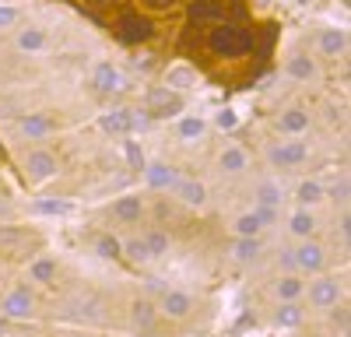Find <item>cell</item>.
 <instances>
[{"label":"cell","instance_id":"7402d4cb","mask_svg":"<svg viewBox=\"0 0 351 337\" xmlns=\"http://www.w3.org/2000/svg\"><path fill=\"white\" fill-rule=\"evenodd\" d=\"M165 84H169V88H176V92L193 88V84H197V71L190 64H176V67L165 71Z\"/></svg>","mask_w":351,"mask_h":337},{"label":"cell","instance_id":"30bf717a","mask_svg":"<svg viewBox=\"0 0 351 337\" xmlns=\"http://www.w3.org/2000/svg\"><path fill=\"white\" fill-rule=\"evenodd\" d=\"M144 179H148L152 190H172L180 183V173H176V165L155 162V165H144Z\"/></svg>","mask_w":351,"mask_h":337},{"label":"cell","instance_id":"4dcf8cb0","mask_svg":"<svg viewBox=\"0 0 351 337\" xmlns=\"http://www.w3.org/2000/svg\"><path fill=\"white\" fill-rule=\"evenodd\" d=\"M256 204H263V208H278L281 204V183H260L256 186Z\"/></svg>","mask_w":351,"mask_h":337},{"label":"cell","instance_id":"e0dca14e","mask_svg":"<svg viewBox=\"0 0 351 337\" xmlns=\"http://www.w3.org/2000/svg\"><path fill=\"white\" fill-rule=\"evenodd\" d=\"M288 77L291 81H316V60H313V56H306V53H295V56H288Z\"/></svg>","mask_w":351,"mask_h":337},{"label":"cell","instance_id":"cb8c5ba5","mask_svg":"<svg viewBox=\"0 0 351 337\" xmlns=\"http://www.w3.org/2000/svg\"><path fill=\"white\" fill-rule=\"evenodd\" d=\"M190 21H218L221 18V0H193L186 8Z\"/></svg>","mask_w":351,"mask_h":337},{"label":"cell","instance_id":"484cf974","mask_svg":"<svg viewBox=\"0 0 351 337\" xmlns=\"http://www.w3.org/2000/svg\"><path fill=\"white\" fill-rule=\"evenodd\" d=\"M246 165H250V158H246L243 148H225V151L218 155V168H221V173H232V176H236V173H243Z\"/></svg>","mask_w":351,"mask_h":337},{"label":"cell","instance_id":"5b68a950","mask_svg":"<svg viewBox=\"0 0 351 337\" xmlns=\"http://www.w3.org/2000/svg\"><path fill=\"white\" fill-rule=\"evenodd\" d=\"M341 302V281L337 277H316L309 285V305L316 309H330Z\"/></svg>","mask_w":351,"mask_h":337},{"label":"cell","instance_id":"3957f363","mask_svg":"<svg viewBox=\"0 0 351 337\" xmlns=\"http://www.w3.org/2000/svg\"><path fill=\"white\" fill-rule=\"evenodd\" d=\"M324 264H327V253H324V246L313 242V239H302L295 249H291V267H299L302 274H319Z\"/></svg>","mask_w":351,"mask_h":337},{"label":"cell","instance_id":"5bb4252c","mask_svg":"<svg viewBox=\"0 0 351 337\" xmlns=\"http://www.w3.org/2000/svg\"><path fill=\"white\" fill-rule=\"evenodd\" d=\"M319 53L330 56V60L344 56L348 53V32L344 28H324V32H319Z\"/></svg>","mask_w":351,"mask_h":337},{"label":"cell","instance_id":"d4e9b609","mask_svg":"<svg viewBox=\"0 0 351 337\" xmlns=\"http://www.w3.org/2000/svg\"><path fill=\"white\" fill-rule=\"evenodd\" d=\"M327 197V190L319 186L316 179H302L299 186H295V201H299V208H313V204H319Z\"/></svg>","mask_w":351,"mask_h":337},{"label":"cell","instance_id":"f546056e","mask_svg":"<svg viewBox=\"0 0 351 337\" xmlns=\"http://www.w3.org/2000/svg\"><path fill=\"white\" fill-rule=\"evenodd\" d=\"M120 257H127L134 264H148L152 260V249H148V242H144V239H130V242H123Z\"/></svg>","mask_w":351,"mask_h":337},{"label":"cell","instance_id":"8992f818","mask_svg":"<svg viewBox=\"0 0 351 337\" xmlns=\"http://www.w3.org/2000/svg\"><path fill=\"white\" fill-rule=\"evenodd\" d=\"M155 36V25L148 18H141V14H123L120 18V39L137 46V42H148Z\"/></svg>","mask_w":351,"mask_h":337},{"label":"cell","instance_id":"1f68e13d","mask_svg":"<svg viewBox=\"0 0 351 337\" xmlns=\"http://www.w3.org/2000/svg\"><path fill=\"white\" fill-rule=\"evenodd\" d=\"M260 229H263V221L256 218V211H246L236 218V236H260Z\"/></svg>","mask_w":351,"mask_h":337},{"label":"cell","instance_id":"60d3db41","mask_svg":"<svg viewBox=\"0 0 351 337\" xmlns=\"http://www.w3.org/2000/svg\"><path fill=\"white\" fill-rule=\"evenodd\" d=\"M148 4H152V8H172L176 0H148Z\"/></svg>","mask_w":351,"mask_h":337},{"label":"cell","instance_id":"9c48e42d","mask_svg":"<svg viewBox=\"0 0 351 337\" xmlns=\"http://www.w3.org/2000/svg\"><path fill=\"white\" fill-rule=\"evenodd\" d=\"M92 84H95V92H99V95H116V92L123 88V74L106 60V64H99V67H95Z\"/></svg>","mask_w":351,"mask_h":337},{"label":"cell","instance_id":"ab89813d","mask_svg":"<svg viewBox=\"0 0 351 337\" xmlns=\"http://www.w3.org/2000/svg\"><path fill=\"white\" fill-rule=\"evenodd\" d=\"M330 309H334V323H337L341 330H348V309H344L341 302H337V305H330Z\"/></svg>","mask_w":351,"mask_h":337},{"label":"cell","instance_id":"83f0119b","mask_svg":"<svg viewBox=\"0 0 351 337\" xmlns=\"http://www.w3.org/2000/svg\"><path fill=\"white\" fill-rule=\"evenodd\" d=\"M278 299L281 302H299V295L306 292V285H302V281L295 277V274H285V277H278Z\"/></svg>","mask_w":351,"mask_h":337},{"label":"cell","instance_id":"4316f807","mask_svg":"<svg viewBox=\"0 0 351 337\" xmlns=\"http://www.w3.org/2000/svg\"><path fill=\"white\" fill-rule=\"evenodd\" d=\"M260 249H263V246H260L256 236H239L236 246H232V253H236V260H239V264H253V260L260 257Z\"/></svg>","mask_w":351,"mask_h":337},{"label":"cell","instance_id":"d6986e66","mask_svg":"<svg viewBox=\"0 0 351 337\" xmlns=\"http://www.w3.org/2000/svg\"><path fill=\"white\" fill-rule=\"evenodd\" d=\"M21 134L28 137V140H43V137H49L53 134V120H46L43 112H28V116H21Z\"/></svg>","mask_w":351,"mask_h":337},{"label":"cell","instance_id":"e575fe53","mask_svg":"<svg viewBox=\"0 0 351 337\" xmlns=\"http://www.w3.org/2000/svg\"><path fill=\"white\" fill-rule=\"evenodd\" d=\"M144 242H148L152 257H165V253H169V236H165V232H152V236H144Z\"/></svg>","mask_w":351,"mask_h":337},{"label":"cell","instance_id":"8d00e7d4","mask_svg":"<svg viewBox=\"0 0 351 337\" xmlns=\"http://www.w3.org/2000/svg\"><path fill=\"white\" fill-rule=\"evenodd\" d=\"M123 151H127V162H130V168H137V173H144V155H141V148H137V140H127L123 145Z\"/></svg>","mask_w":351,"mask_h":337},{"label":"cell","instance_id":"d6a6232c","mask_svg":"<svg viewBox=\"0 0 351 337\" xmlns=\"http://www.w3.org/2000/svg\"><path fill=\"white\" fill-rule=\"evenodd\" d=\"M120 249H123V242L116 236H99V242H95V253L102 260H116V257H120Z\"/></svg>","mask_w":351,"mask_h":337},{"label":"cell","instance_id":"d590c367","mask_svg":"<svg viewBox=\"0 0 351 337\" xmlns=\"http://www.w3.org/2000/svg\"><path fill=\"white\" fill-rule=\"evenodd\" d=\"M36 211L39 214H71V204L67 201H36Z\"/></svg>","mask_w":351,"mask_h":337},{"label":"cell","instance_id":"9a60e30c","mask_svg":"<svg viewBox=\"0 0 351 337\" xmlns=\"http://www.w3.org/2000/svg\"><path fill=\"white\" fill-rule=\"evenodd\" d=\"M172 190H176V197H180L186 208H204V201H208V186L197 183V179H180Z\"/></svg>","mask_w":351,"mask_h":337},{"label":"cell","instance_id":"52a82bcc","mask_svg":"<svg viewBox=\"0 0 351 337\" xmlns=\"http://www.w3.org/2000/svg\"><path fill=\"white\" fill-rule=\"evenodd\" d=\"M99 127H102V134H112V137H130V134H134V109L102 112V116H99Z\"/></svg>","mask_w":351,"mask_h":337},{"label":"cell","instance_id":"4fadbf2b","mask_svg":"<svg viewBox=\"0 0 351 337\" xmlns=\"http://www.w3.org/2000/svg\"><path fill=\"white\" fill-rule=\"evenodd\" d=\"M25 168H28V176L32 179H49V176H56V155H49V151H28V158H25Z\"/></svg>","mask_w":351,"mask_h":337},{"label":"cell","instance_id":"7a4b0ae2","mask_svg":"<svg viewBox=\"0 0 351 337\" xmlns=\"http://www.w3.org/2000/svg\"><path fill=\"white\" fill-rule=\"evenodd\" d=\"M208 46H211V49H215L218 56H243V53H246V46H250V36L243 32L239 25L225 21V25L211 28V36H208Z\"/></svg>","mask_w":351,"mask_h":337},{"label":"cell","instance_id":"f35d334b","mask_svg":"<svg viewBox=\"0 0 351 337\" xmlns=\"http://www.w3.org/2000/svg\"><path fill=\"white\" fill-rule=\"evenodd\" d=\"M11 25H18V8L0 4V28H11Z\"/></svg>","mask_w":351,"mask_h":337},{"label":"cell","instance_id":"74e56055","mask_svg":"<svg viewBox=\"0 0 351 337\" xmlns=\"http://www.w3.org/2000/svg\"><path fill=\"white\" fill-rule=\"evenodd\" d=\"M215 127H218V130H236V127H239V116H236L232 109H221L218 116H215Z\"/></svg>","mask_w":351,"mask_h":337},{"label":"cell","instance_id":"b9f144b4","mask_svg":"<svg viewBox=\"0 0 351 337\" xmlns=\"http://www.w3.org/2000/svg\"><path fill=\"white\" fill-rule=\"evenodd\" d=\"M4 334H8V323H4V320H0V337H4Z\"/></svg>","mask_w":351,"mask_h":337},{"label":"cell","instance_id":"8fae6325","mask_svg":"<svg viewBox=\"0 0 351 337\" xmlns=\"http://www.w3.org/2000/svg\"><path fill=\"white\" fill-rule=\"evenodd\" d=\"M278 130H281V134H288V137H299V134H306V130H309V112H306L302 105H291V109H285L281 116H278Z\"/></svg>","mask_w":351,"mask_h":337},{"label":"cell","instance_id":"7c38bea8","mask_svg":"<svg viewBox=\"0 0 351 337\" xmlns=\"http://www.w3.org/2000/svg\"><path fill=\"white\" fill-rule=\"evenodd\" d=\"M190 309H193V299L186 292H162V313L169 320H186L190 316Z\"/></svg>","mask_w":351,"mask_h":337},{"label":"cell","instance_id":"ba28073f","mask_svg":"<svg viewBox=\"0 0 351 337\" xmlns=\"http://www.w3.org/2000/svg\"><path fill=\"white\" fill-rule=\"evenodd\" d=\"M0 309H4V316H11V320H28V316H32V292H28V288L8 292L4 302H0Z\"/></svg>","mask_w":351,"mask_h":337},{"label":"cell","instance_id":"2e32d148","mask_svg":"<svg viewBox=\"0 0 351 337\" xmlns=\"http://www.w3.org/2000/svg\"><path fill=\"white\" fill-rule=\"evenodd\" d=\"M141 214H144V201L141 197H120V201L112 204V218L116 221H123V225H134V221H141Z\"/></svg>","mask_w":351,"mask_h":337},{"label":"cell","instance_id":"7bdbcfd3","mask_svg":"<svg viewBox=\"0 0 351 337\" xmlns=\"http://www.w3.org/2000/svg\"><path fill=\"white\" fill-rule=\"evenodd\" d=\"M71 337H84V334H71Z\"/></svg>","mask_w":351,"mask_h":337},{"label":"cell","instance_id":"ac0fdd59","mask_svg":"<svg viewBox=\"0 0 351 337\" xmlns=\"http://www.w3.org/2000/svg\"><path fill=\"white\" fill-rule=\"evenodd\" d=\"M130 323H134V330H141V334H152V330H155V305H152L148 299H137V302L130 305Z\"/></svg>","mask_w":351,"mask_h":337},{"label":"cell","instance_id":"277c9868","mask_svg":"<svg viewBox=\"0 0 351 337\" xmlns=\"http://www.w3.org/2000/svg\"><path fill=\"white\" fill-rule=\"evenodd\" d=\"M309 158V148L302 145V140H281V145H274L271 151H267V162L274 165V168H295V165H302Z\"/></svg>","mask_w":351,"mask_h":337},{"label":"cell","instance_id":"836d02e7","mask_svg":"<svg viewBox=\"0 0 351 337\" xmlns=\"http://www.w3.org/2000/svg\"><path fill=\"white\" fill-rule=\"evenodd\" d=\"M28 277H32V281H43V285H46V281H53V277H56V260H49V257L36 260L32 271H28Z\"/></svg>","mask_w":351,"mask_h":337},{"label":"cell","instance_id":"ffe728a7","mask_svg":"<svg viewBox=\"0 0 351 337\" xmlns=\"http://www.w3.org/2000/svg\"><path fill=\"white\" fill-rule=\"evenodd\" d=\"M302 320H306V309L299 302H281L278 313H274V323L281 330H295V327H302Z\"/></svg>","mask_w":351,"mask_h":337},{"label":"cell","instance_id":"603a6c76","mask_svg":"<svg viewBox=\"0 0 351 337\" xmlns=\"http://www.w3.org/2000/svg\"><path fill=\"white\" fill-rule=\"evenodd\" d=\"M288 229H291V236H295V239H313V232H316L313 211H309V208H299L295 214L288 218Z\"/></svg>","mask_w":351,"mask_h":337},{"label":"cell","instance_id":"f1b7e54d","mask_svg":"<svg viewBox=\"0 0 351 337\" xmlns=\"http://www.w3.org/2000/svg\"><path fill=\"white\" fill-rule=\"evenodd\" d=\"M204 130H208V123H204L200 116H183L180 127H176V134H180V140H186V145H193V140L204 137Z\"/></svg>","mask_w":351,"mask_h":337},{"label":"cell","instance_id":"44dd1931","mask_svg":"<svg viewBox=\"0 0 351 337\" xmlns=\"http://www.w3.org/2000/svg\"><path fill=\"white\" fill-rule=\"evenodd\" d=\"M14 46H18V53H43L46 49V32H43V28H36V25H28V28H21V32H18Z\"/></svg>","mask_w":351,"mask_h":337},{"label":"cell","instance_id":"6da1fadb","mask_svg":"<svg viewBox=\"0 0 351 337\" xmlns=\"http://www.w3.org/2000/svg\"><path fill=\"white\" fill-rule=\"evenodd\" d=\"M183 109H186L183 92L169 88V84H162V88H152L148 99H144V112H148L152 120H172V116H180Z\"/></svg>","mask_w":351,"mask_h":337}]
</instances>
